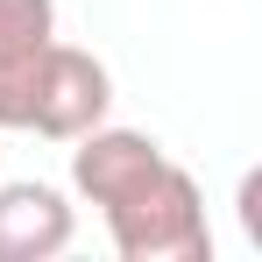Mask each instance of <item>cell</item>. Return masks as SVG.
I'll use <instances>...</instances> for the list:
<instances>
[{
	"mask_svg": "<svg viewBox=\"0 0 262 262\" xmlns=\"http://www.w3.org/2000/svg\"><path fill=\"white\" fill-rule=\"evenodd\" d=\"M71 191L99 206L121 262H206L213 227H206V191L199 177L163 156V142L142 128H99L78 135L71 149Z\"/></svg>",
	"mask_w": 262,
	"mask_h": 262,
	"instance_id": "obj_1",
	"label": "cell"
},
{
	"mask_svg": "<svg viewBox=\"0 0 262 262\" xmlns=\"http://www.w3.org/2000/svg\"><path fill=\"white\" fill-rule=\"evenodd\" d=\"M78 234L71 199L43 177H14L0 184V262H57Z\"/></svg>",
	"mask_w": 262,
	"mask_h": 262,
	"instance_id": "obj_3",
	"label": "cell"
},
{
	"mask_svg": "<svg viewBox=\"0 0 262 262\" xmlns=\"http://www.w3.org/2000/svg\"><path fill=\"white\" fill-rule=\"evenodd\" d=\"M57 43V0H0V128H29V92Z\"/></svg>",
	"mask_w": 262,
	"mask_h": 262,
	"instance_id": "obj_4",
	"label": "cell"
},
{
	"mask_svg": "<svg viewBox=\"0 0 262 262\" xmlns=\"http://www.w3.org/2000/svg\"><path fill=\"white\" fill-rule=\"evenodd\" d=\"M106 106H114V78H106V64L78 43H50L43 71H36V92H29V135H43V142H78L85 128L106 121Z\"/></svg>",
	"mask_w": 262,
	"mask_h": 262,
	"instance_id": "obj_2",
	"label": "cell"
}]
</instances>
